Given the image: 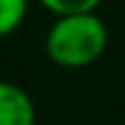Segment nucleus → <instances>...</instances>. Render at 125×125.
<instances>
[{"instance_id": "obj_1", "label": "nucleus", "mask_w": 125, "mask_h": 125, "mask_svg": "<svg viewBox=\"0 0 125 125\" xmlns=\"http://www.w3.org/2000/svg\"><path fill=\"white\" fill-rule=\"evenodd\" d=\"M107 38V26L97 10L56 15L46 33L43 49L46 56L61 69H84L105 54Z\"/></svg>"}, {"instance_id": "obj_2", "label": "nucleus", "mask_w": 125, "mask_h": 125, "mask_svg": "<svg viewBox=\"0 0 125 125\" xmlns=\"http://www.w3.org/2000/svg\"><path fill=\"white\" fill-rule=\"evenodd\" d=\"M0 125H36V102L21 84L0 79Z\"/></svg>"}, {"instance_id": "obj_3", "label": "nucleus", "mask_w": 125, "mask_h": 125, "mask_svg": "<svg viewBox=\"0 0 125 125\" xmlns=\"http://www.w3.org/2000/svg\"><path fill=\"white\" fill-rule=\"evenodd\" d=\"M28 13V0H0V38L21 28Z\"/></svg>"}, {"instance_id": "obj_4", "label": "nucleus", "mask_w": 125, "mask_h": 125, "mask_svg": "<svg viewBox=\"0 0 125 125\" xmlns=\"http://www.w3.org/2000/svg\"><path fill=\"white\" fill-rule=\"evenodd\" d=\"M54 15H72V13H89L97 10L102 0H38Z\"/></svg>"}]
</instances>
